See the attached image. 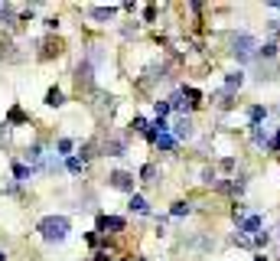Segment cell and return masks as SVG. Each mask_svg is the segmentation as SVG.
<instances>
[{
  "label": "cell",
  "instance_id": "obj_17",
  "mask_svg": "<svg viewBox=\"0 0 280 261\" xmlns=\"http://www.w3.org/2000/svg\"><path fill=\"white\" fill-rule=\"evenodd\" d=\"M193 212V203H186V199H179V203H173V209H169V216L173 219H182V216H189Z\"/></svg>",
  "mask_w": 280,
  "mask_h": 261
},
{
  "label": "cell",
  "instance_id": "obj_21",
  "mask_svg": "<svg viewBox=\"0 0 280 261\" xmlns=\"http://www.w3.org/2000/svg\"><path fill=\"white\" fill-rule=\"evenodd\" d=\"M62 92H59V88H49V92H46V105H49V108H59V105H62Z\"/></svg>",
  "mask_w": 280,
  "mask_h": 261
},
{
  "label": "cell",
  "instance_id": "obj_30",
  "mask_svg": "<svg viewBox=\"0 0 280 261\" xmlns=\"http://www.w3.org/2000/svg\"><path fill=\"white\" fill-rule=\"evenodd\" d=\"M143 20H147V23H153V20H156V7H147V10H143Z\"/></svg>",
  "mask_w": 280,
  "mask_h": 261
},
{
  "label": "cell",
  "instance_id": "obj_6",
  "mask_svg": "<svg viewBox=\"0 0 280 261\" xmlns=\"http://www.w3.org/2000/svg\"><path fill=\"white\" fill-rule=\"evenodd\" d=\"M124 229H127V222L121 216H105V212H101L95 232H101V235H118V232H124Z\"/></svg>",
  "mask_w": 280,
  "mask_h": 261
},
{
  "label": "cell",
  "instance_id": "obj_18",
  "mask_svg": "<svg viewBox=\"0 0 280 261\" xmlns=\"http://www.w3.org/2000/svg\"><path fill=\"white\" fill-rule=\"evenodd\" d=\"M173 111V105H169V98L166 101H153V114H156V121H166V114Z\"/></svg>",
  "mask_w": 280,
  "mask_h": 261
},
{
  "label": "cell",
  "instance_id": "obj_1",
  "mask_svg": "<svg viewBox=\"0 0 280 261\" xmlns=\"http://www.w3.org/2000/svg\"><path fill=\"white\" fill-rule=\"evenodd\" d=\"M69 219L65 216H46V219H39V225H36V232L43 235V242H49V245H59V242H65L69 238Z\"/></svg>",
  "mask_w": 280,
  "mask_h": 261
},
{
  "label": "cell",
  "instance_id": "obj_4",
  "mask_svg": "<svg viewBox=\"0 0 280 261\" xmlns=\"http://www.w3.org/2000/svg\"><path fill=\"white\" fill-rule=\"evenodd\" d=\"M134 173H127V170H111L108 173V186L111 189H121V193H131L134 196Z\"/></svg>",
  "mask_w": 280,
  "mask_h": 261
},
{
  "label": "cell",
  "instance_id": "obj_12",
  "mask_svg": "<svg viewBox=\"0 0 280 261\" xmlns=\"http://www.w3.org/2000/svg\"><path fill=\"white\" fill-rule=\"evenodd\" d=\"M241 85H244V72L241 69H231V72L225 75V88H228V92H238Z\"/></svg>",
  "mask_w": 280,
  "mask_h": 261
},
{
  "label": "cell",
  "instance_id": "obj_10",
  "mask_svg": "<svg viewBox=\"0 0 280 261\" xmlns=\"http://www.w3.org/2000/svg\"><path fill=\"white\" fill-rule=\"evenodd\" d=\"M248 134H251V144H254V147H264V150L270 147V137H274L270 130H264V124L261 127H248Z\"/></svg>",
  "mask_w": 280,
  "mask_h": 261
},
{
  "label": "cell",
  "instance_id": "obj_22",
  "mask_svg": "<svg viewBox=\"0 0 280 261\" xmlns=\"http://www.w3.org/2000/svg\"><path fill=\"white\" fill-rule=\"evenodd\" d=\"M267 245H270V232H261V235H254V238H251V248H254V251L267 248Z\"/></svg>",
  "mask_w": 280,
  "mask_h": 261
},
{
  "label": "cell",
  "instance_id": "obj_33",
  "mask_svg": "<svg viewBox=\"0 0 280 261\" xmlns=\"http://www.w3.org/2000/svg\"><path fill=\"white\" fill-rule=\"evenodd\" d=\"M254 261H270V258L264 255V251H257V255H254Z\"/></svg>",
  "mask_w": 280,
  "mask_h": 261
},
{
  "label": "cell",
  "instance_id": "obj_20",
  "mask_svg": "<svg viewBox=\"0 0 280 261\" xmlns=\"http://www.w3.org/2000/svg\"><path fill=\"white\" fill-rule=\"evenodd\" d=\"M13 176H17L20 183H26L33 176V167H26V163H13Z\"/></svg>",
  "mask_w": 280,
  "mask_h": 261
},
{
  "label": "cell",
  "instance_id": "obj_29",
  "mask_svg": "<svg viewBox=\"0 0 280 261\" xmlns=\"http://www.w3.org/2000/svg\"><path fill=\"white\" fill-rule=\"evenodd\" d=\"M218 167H222V170H235V157H222V160H218Z\"/></svg>",
  "mask_w": 280,
  "mask_h": 261
},
{
  "label": "cell",
  "instance_id": "obj_15",
  "mask_svg": "<svg viewBox=\"0 0 280 261\" xmlns=\"http://www.w3.org/2000/svg\"><path fill=\"white\" fill-rule=\"evenodd\" d=\"M182 95H186L189 108H199V105H202V92H199V88H193V85H182Z\"/></svg>",
  "mask_w": 280,
  "mask_h": 261
},
{
  "label": "cell",
  "instance_id": "obj_25",
  "mask_svg": "<svg viewBox=\"0 0 280 261\" xmlns=\"http://www.w3.org/2000/svg\"><path fill=\"white\" fill-rule=\"evenodd\" d=\"M131 127L137 130V134H147V130H150V121H147V118H140V114H137V118L131 121Z\"/></svg>",
  "mask_w": 280,
  "mask_h": 261
},
{
  "label": "cell",
  "instance_id": "obj_35",
  "mask_svg": "<svg viewBox=\"0 0 280 261\" xmlns=\"http://www.w3.org/2000/svg\"><path fill=\"white\" fill-rule=\"evenodd\" d=\"M4 137H7V124H4V127H0V141H4Z\"/></svg>",
  "mask_w": 280,
  "mask_h": 261
},
{
  "label": "cell",
  "instance_id": "obj_32",
  "mask_svg": "<svg viewBox=\"0 0 280 261\" xmlns=\"http://www.w3.org/2000/svg\"><path fill=\"white\" fill-rule=\"evenodd\" d=\"M95 261H111V258H108V251H95Z\"/></svg>",
  "mask_w": 280,
  "mask_h": 261
},
{
  "label": "cell",
  "instance_id": "obj_2",
  "mask_svg": "<svg viewBox=\"0 0 280 261\" xmlns=\"http://www.w3.org/2000/svg\"><path fill=\"white\" fill-rule=\"evenodd\" d=\"M257 49H261V43H257V36H251V33H238V36H231V56H235L238 66L254 62Z\"/></svg>",
  "mask_w": 280,
  "mask_h": 261
},
{
  "label": "cell",
  "instance_id": "obj_34",
  "mask_svg": "<svg viewBox=\"0 0 280 261\" xmlns=\"http://www.w3.org/2000/svg\"><path fill=\"white\" fill-rule=\"evenodd\" d=\"M270 10H280V0H270Z\"/></svg>",
  "mask_w": 280,
  "mask_h": 261
},
{
  "label": "cell",
  "instance_id": "obj_19",
  "mask_svg": "<svg viewBox=\"0 0 280 261\" xmlns=\"http://www.w3.org/2000/svg\"><path fill=\"white\" fill-rule=\"evenodd\" d=\"M176 144H179V141H176L173 134H160V137H156V147L166 150V154H169V150H176Z\"/></svg>",
  "mask_w": 280,
  "mask_h": 261
},
{
  "label": "cell",
  "instance_id": "obj_28",
  "mask_svg": "<svg viewBox=\"0 0 280 261\" xmlns=\"http://www.w3.org/2000/svg\"><path fill=\"white\" fill-rule=\"evenodd\" d=\"M10 121H13V124H23V121H26V114L20 111V108H13V111H10Z\"/></svg>",
  "mask_w": 280,
  "mask_h": 261
},
{
  "label": "cell",
  "instance_id": "obj_27",
  "mask_svg": "<svg viewBox=\"0 0 280 261\" xmlns=\"http://www.w3.org/2000/svg\"><path fill=\"white\" fill-rule=\"evenodd\" d=\"M72 137H62V141H59V154H72Z\"/></svg>",
  "mask_w": 280,
  "mask_h": 261
},
{
  "label": "cell",
  "instance_id": "obj_14",
  "mask_svg": "<svg viewBox=\"0 0 280 261\" xmlns=\"http://www.w3.org/2000/svg\"><path fill=\"white\" fill-rule=\"evenodd\" d=\"M127 209H131V212H137V216H147V212H150V206H147V199H143L140 193H134V196H131V203H127Z\"/></svg>",
  "mask_w": 280,
  "mask_h": 261
},
{
  "label": "cell",
  "instance_id": "obj_9",
  "mask_svg": "<svg viewBox=\"0 0 280 261\" xmlns=\"http://www.w3.org/2000/svg\"><path fill=\"white\" fill-rule=\"evenodd\" d=\"M277 56H280V46L277 43H264L261 46V49H257V59H254V62H277Z\"/></svg>",
  "mask_w": 280,
  "mask_h": 261
},
{
  "label": "cell",
  "instance_id": "obj_8",
  "mask_svg": "<svg viewBox=\"0 0 280 261\" xmlns=\"http://www.w3.org/2000/svg\"><path fill=\"white\" fill-rule=\"evenodd\" d=\"M75 82H78V88H91V62L88 59H81L75 69Z\"/></svg>",
  "mask_w": 280,
  "mask_h": 261
},
{
  "label": "cell",
  "instance_id": "obj_13",
  "mask_svg": "<svg viewBox=\"0 0 280 261\" xmlns=\"http://www.w3.org/2000/svg\"><path fill=\"white\" fill-rule=\"evenodd\" d=\"M88 13H91V20H98V23H108V20L118 13V7H91Z\"/></svg>",
  "mask_w": 280,
  "mask_h": 261
},
{
  "label": "cell",
  "instance_id": "obj_31",
  "mask_svg": "<svg viewBox=\"0 0 280 261\" xmlns=\"http://www.w3.org/2000/svg\"><path fill=\"white\" fill-rule=\"evenodd\" d=\"M267 30L274 33V36H280V20H267Z\"/></svg>",
  "mask_w": 280,
  "mask_h": 261
},
{
  "label": "cell",
  "instance_id": "obj_16",
  "mask_svg": "<svg viewBox=\"0 0 280 261\" xmlns=\"http://www.w3.org/2000/svg\"><path fill=\"white\" fill-rule=\"evenodd\" d=\"M0 20H4V26H17V10H13V4H0Z\"/></svg>",
  "mask_w": 280,
  "mask_h": 261
},
{
  "label": "cell",
  "instance_id": "obj_3",
  "mask_svg": "<svg viewBox=\"0 0 280 261\" xmlns=\"http://www.w3.org/2000/svg\"><path fill=\"white\" fill-rule=\"evenodd\" d=\"M238 235H244V238H254V235H261L264 232V216L261 212H248L244 219H238Z\"/></svg>",
  "mask_w": 280,
  "mask_h": 261
},
{
  "label": "cell",
  "instance_id": "obj_23",
  "mask_svg": "<svg viewBox=\"0 0 280 261\" xmlns=\"http://www.w3.org/2000/svg\"><path fill=\"white\" fill-rule=\"evenodd\" d=\"M65 170H69V173H75V176H78L81 170H85V160H81V157H69V160H65Z\"/></svg>",
  "mask_w": 280,
  "mask_h": 261
},
{
  "label": "cell",
  "instance_id": "obj_24",
  "mask_svg": "<svg viewBox=\"0 0 280 261\" xmlns=\"http://www.w3.org/2000/svg\"><path fill=\"white\" fill-rule=\"evenodd\" d=\"M26 160H30V163H39V160H43V147H39V144H33V147L26 150Z\"/></svg>",
  "mask_w": 280,
  "mask_h": 261
},
{
  "label": "cell",
  "instance_id": "obj_7",
  "mask_svg": "<svg viewBox=\"0 0 280 261\" xmlns=\"http://www.w3.org/2000/svg\"><path fill=\"white\" fill-rule=\"evenodd\" d=\"M267 114H270L267 105H251L248 108V127H261L264 121H267Z\"/></svg>",
  "mask_w": 280,
  "mask_h": 261
},
{
  "label": "cell",
  "instance_id": "obj_11",
  "mask_svg": "<svg viewBox=\"0 0 280 261\" xmlns=\"http://www.w3.org/2000/svg\"><path fill=\"white\" fill-rule=\"evenodd\" d=\"M105 154L108 157H124L127 154V141L124 137H111V141L105 144Z\"/></svg>",
  "mask_w": 280,
  "mask_h": 261
},
{
  "label": "cell",
  "instance_id": "obj_26",
  "mask_svg": "<svg viewBox=\"0 0 280 261\" xmlns=\"http://www.w3.org/2000/svg\"><path fill=\"white\" fill-rule=\"evenodd\" d=\"M153 176H156V167H153V163H147V167L140 170V180H143V183H156Z\"/></svg>",
  "mask_w": 280,
  "mask_h": 261
},
{
  "label": "cell",
  "instance_id": "obj_5",
  "mask_svg": "<svg viewBox=\"0 0 280 261\" xmlns=\"http://www.w3.org/2000/svg\"><path fill=\"white\" fill-rule=\"evenodd\" d=\"M169 134L176 137V141H193V134H196V124H193V118L189 114H179V118L169 124Z\"/></svg>",
  "mask_w": 280,
  "mask_h": 261
}]
</instances>
